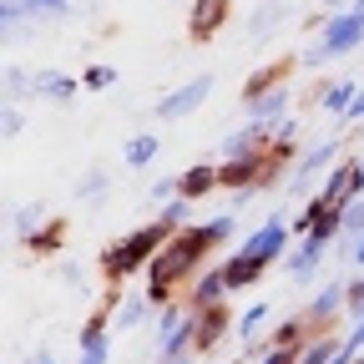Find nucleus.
<instances>
[{
	"mask_svg": "<svg viewBox=\"0 0 364 364\" xmlns=\"http://www.w3.org/2000/svg\"><path fill=\"white\" fill-rule=\"evenodd\" d=\"M182 188H188V193H203V188H208V172H193L188 182H182Z\"/></svg>",
	"mask_w": 364,
	"mask_h": 364,
	"instance_id": "7ed1b4c3",
	"label": "nucleus"
},
{
	"mask_svg": "<svg viewBox=\"0 0 364 364\" xmlns=\"http://www.w3.org/2000/svg\"><path fill=\"white\" fill-rule=\"evenodd\" d=\"M213 238H218V233H193L188 243H177V248H172V253H167V258L157 263V279H152V284H157V294H167V284H172V273H182V268H193V258H198L203 248H213Z\"/></svg>",
	"mask_w": 364,
	"mask_h": 364,
	"instance_id": "f257e3e1",
	"label": "nucleus"
},
{
	"mask_svg": "<svg viewBox=\"0 0 364 364\" xmlns=\"http://www.w3.org/2000/svg\"><path fill=\"white\" fill-rule=\"evenodd\" d=\"M223 6H228V0H203V6H198V41H203V36H213V26H218V16H223Z\"/></svg>",
	"mask_w": 364,
	"mask_h": 364,
	"instance_id": "f03ea898",
	"label": "nucleus"
}]
</instances>
